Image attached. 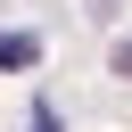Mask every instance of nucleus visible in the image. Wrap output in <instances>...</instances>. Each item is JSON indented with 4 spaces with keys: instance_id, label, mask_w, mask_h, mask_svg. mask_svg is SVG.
Here are the masks:
<instances>
[{
    "instance_id": "f257e3e1",
    "label": "nucleus",
    "mask_w": 132,
    "mask_h": 132,
    "mask_svg": "<svg viewBox=\"0 0 132 132\" xmlns=\"http://www.w3.org/2000/svg\"><path fill=\"white\" fill-rule=\"evenodd\" d=\"M41 66V33H0V74H25Z\"/></svg>"
},
{
    "instance_id": "f03ea898",
    "label": "nucleus",
    "mask_w": 132,
    "mask_h": 132,
    "mask_svg": "<svg viewBox=\"0 0 132 132\" xmlns=\"http://www.w3.org/2000/svg\"><path fill=\"white\" fill-rule=\"evenodd\" d=\"M25 132H66V124H58V107H50V99H41V107H33V124H25Z\"/></svg>"
},
{
    "instance_id": "7ed1b4c3",
    "label": "nucleus",
    "mask_w": 132,
    "mask_h": 132,
    "mask_svg": "<svg viewBox=\"0 0 132 132\" xmlns=\"http://www.w3.org/2000/svg\"><path fill=\"white\" fill-rule=\"evenodd\" d=\"M107 66H116V74L132 82V41H116V58H107Z\"/></svg>"
}]
</instances>
